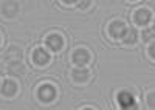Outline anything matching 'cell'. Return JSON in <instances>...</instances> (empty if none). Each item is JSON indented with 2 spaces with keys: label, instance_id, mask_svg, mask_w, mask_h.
Masks as SVG:
<instances>
[{
  "label": "cell",
  "instance_id": "8992f818",
  "mask_svg": "<svg viewBox=\"0 0 155 110\" xmlns=\"http://www.w3.org/2000/svg\"><path fill=\"white\" fill-rule=\"evenodd\" d=\"M33 60L37 65H47L48 60H50V54L45 50H42V48H37L33 54Z\"/></svg>",
  "mask_w": 155,
  "mask_h": 110
},
{
  "label": "cell",
  "instance_id": "4fadbf2b",
  "mask_svg": "<svg viewBox=\"0 0 155 110\" xmlns=\"http://www.w3.org/2000/svg\"><path fill=\"white\" fill-rule=\"evenodd\" d=\"M147 104L150 108H155V93H150L149 98H147Z\"/></svg>",
  "mask_w": 155,
  "mask_h": 110
},
{
  "label": "cell",
  "instance_id": "8fae6325",
  "mask_svg": "<svg viewBox=\"0 0 155 110\" xmlns=\"http://www.w3.org/2000/svg\"><path fill=\"white\" fill-rule=\"evenodd\" d=\"M137 36H138V34H137V31L130 28V30H127V31H126V34L123 36V40H124L126 44H135Z\"/></svg>",
  "mask_w": 155,
  "mask_h": 110
},
{
  "label": "cell",
  "instance_id": "7c38bea8",
  "mask_svg": "<svg viewBox=\"0 0 155 110\" xmlns=\"http://www.w3.org/2000/svg\"><path fill=\"white\" fill-rule=\"evenodd\" d=\"M152 37H155V30H146V31H143V40L149 42Z\"/></svg>",
  "mask_w": 155,
  "mask_h": 110
},
{
  "label": "cell",
  "instance_id": "2e32d148",
  "mask_svg": "<svg viewBox=\"0 0 155 110\" xmlns=\"http://www.w3.org/2000/svg\"><path fill=\"white\" fill-rule=\"evenodd\" d=\"M64 2H65V3H74L76 0H64Z\"/></svg>",
  "mask_w": 155,
  "mask_h": 110
},
{
  "label": "cell",
  "instance_id": "30bf717a",
  "mask_svg": "<svg viewBox=\"0 0 155 110\" xmlns=\"http://www.w3.org/2000/svg\"><path fill=\"white\" fill-rule=\"evenodd\" d=\"M87 78H88V70H85V68H76L73 71V79L78 82H84Z\"/></svg>",
  "mask_w": 155,
  "mask_h": 110
},
{
  "label": "cell",
  "instance_id": "5bb4252c",
  "mask_svg": "<svg viewBox=\"0 0 155 110\" xmlns=\"http://www.w3.org/2000/svg\"><path fill=\"white\" fill-rule=\"evenodd\" d=\"M90 3H92V0H81V2H79V8L85 9L87 6H90Z\"/></svg>",
  "mask_w": 155,
  "mask_h": 110
},
{
  "label": "cell",
  "instance_id": "9c48e42d",
  "mask_svg": "<svg viewBox=\"0 0 155 110\" xmlns=\"http://www.w3.org/2000/svg\"><path fill=\"white\" fill-rule=\"evenodd\" d=\"M17 92V85L16 82H12V81H6L3 82V87H2V93L6 95V96H12Z\"/></svg>",
  "mask_w": 155,
  "mask_h": 110
},
{
  "label": "cell",
  "instance_id": "277c9868",
  "mask_svg": "<svg viewBox=\"0 0 155 110\" xmlns=\"http://www.w3.org/2000/svg\"><path fill=\"white\" fill-rule=\"evenodd\" d=\"M54 95H56V90L51 87V85H42V87L39 89V98L45 102H50L54 98Z\"/></svg>",
  "mask_w": 155,
  "mask_h": 110
},
{
  "label": "cell",
  "instance_id": "6da1fadb",
  "mask_svg": "<svg viewBox=\"0 0 155 110\" xmlns=\"http://www.w3.org/2000/svg\"><path fill=\"white\" fill-rule=\"evenodd\" d=\"M118 102L123 108H137V105L134 104V96L127 92H121L118 95Z\"/></svg>",
  "mask_w": 155,
  "mask_h": 110
},
{
  "label": "cell",
  "instance_id": "7a4b0ae2",
  "mask_svg": "<svg viewBox=\"0 0 155 110\" xmlns=\"http://www.w3.org/2000/svg\"><path fill=\"white\" fill-rule=\"evenodd\" d=\"M88 60H90V54H88L87 50H84V48H79V50H76L73 53V62L78 64V65H85Z\"/></svg>",
  "mask_w": 155,
  "mask_h": 110
},
{
  "label": "cell",
  "instance_id": "5b68a950",
  "mask_svg": "<svg viewBox=\"0 0 155 110\" xmlns=\"http://www.w3.org/2000/svg\"><path fill=\"white\" fill-rule=\"evenodd\" d=\"M126 31H127V27L120 20H115L110 25V34L113 36V37H123V36L126 34Z\"/></svg>",
  "mask_w": 155,
  "mask_h": 110
},
{
  "label": "cell",
  "instance_id": "e0dca14e",
  "mask_svg": "<svg viewBox=\"0 0 155 110\" xmlns=\"http://www.w3.org/2000/svg\"><path fill=\"white\" fill-rule=\"evenodd\" d=\"M153 30H155V27H153Z\"/></svg>",
  "mask_w": 155,
  "mask_h": 110
},
{
  "label": "cell",
  "instance_id": "9a60e30c",
  "mask_svg": "<svg viewBox=\"0 0 155 110\" xmlns=\"http://www.w3.org/2000/svg\"><path fill=\"white\" fill-rule=\"evenodd\" d=\"M149 54L155 59V44H153V45H150V48H149Z\"/></svg>",
  "mask_w": 155,
  "mask_h": 110
},
{
  "label": "cell",
  "instance_id": "3957f363",
  "mask_svg": "<svg viewBox=\"0 0 155 110\" xmlns=\"http://www.w3.org/2000/svg\"><path fill=\"white\" fill-rule=\"evenodd\" d=\"M47 45H48L50 50L58 51V50H61V48H62L64 40H62V37H61L59 34H50L48 37H47Z\"/></svg>",
  "mask_w": 155,
  "mask_h": 110
},
{
  "label": "cell",
  "instance_id": "ba28073f",
  "mask_svg": "<svg viewBox=\"0 0 155 110\" xmlns=\"http://www.w3.org/2000/svg\"><path fill=\"white\" fill-rule=\"evenodd\" d=\"M17 13V3L12 2V0H8V2L3 5V14L8 17H12Z\"/></svg>",
  "mask_w": 155,
  "mask_h": 110
},
{
  "label": "cell",
  "instance_id": "52a82bcc",
  "mask_svg": "<svg viewBox=\"0 0 155 110\" xmlns=\"http://www.w3.org/2000/svg\"><path fill=\"white\" fill-rule=\"evenodd\" d=\"M150 20V11L149 9H138L135 13V22L138 23V25H146V23H149Z\"/></svg>",
  "mask_w": 155,
  "mask_h": 110
}]
</instances>
